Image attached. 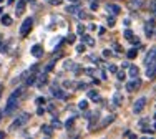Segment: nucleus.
<instances>
[{"label":"nucleus","instance_id":"15","mask_svg":"<svg viewBox=\"0 0 156 139\" xmlns=\"http://www.w3.org/2000/svg\"><path fill=\"white\" fill-rule=\"evenodd\" d=\"M42 131H43V133H45V134H47V136H50V134H51V129H50V127H48V126H47V124H43V127H42Z\"/></svg>","mask_w":156,"mask_h":139},{"label":"nucleus","instance_id":"17","mask_svg":"<svg viewBox=\"0 0 156 139\" xmlns=\"http://www.w3.org/2000/svg\"><path fill=\"white\" fill-rule=\"evenodd\" d=\"M136 56V50H129L128 52V58H135Z\"/></svg>","mask_w":156,"mask_h":139},{"label":"nucleus","instance_id":"13","mask_svg":"<svg viewBox=\"0 0 156 139\" xmlns=\"http://www.w3.org/2000/svg\"><path fill=\"white\" fill-rule=\"evenodd\" d=\"M138 71H140L138 66H131V68H129V75H131L133 78H135V76H138Z\"/></svg>","mask_w":156,"mask_h":139},{"label":"nucleus","instance_id":"3","mask_svg":"<svg viewBox=\"0 0 156 139\" xmlns=\"http://www.w3.org/2000/svg\"><path fill=\"white\" fill-rule=\"evenodd\" d=\"M144 106H146V98H140V100H136L135 106H133V111H135V113H141L144 109Z\"/></svg>","mask_w":156,"mask_h":139},{"label":"nucleus","instance_id":"19","mask_svg":"<svg viewBox=\"0 0 156 139\" xmlns=\"http://www.w3.org/2000/svg\"><path fill=\"white\" fill-rule=\"evenodd\" d=\"M108 25H110V27H113V25H115V18H113V17L108 18Z\"/></svg>","mask_w":156,"mask_h":139},{"label":"nucleus","instance_id":"14","mask_svg":"<svg viewBox=\"0 0 156 139\" xmlns=\"http://www.w3.org/2000/svg\"><path fill=\"white\" fill-rule=\"evenodd\" d=\"M88 96H90L93 101H98V93H96V91H90V93H88Z\"/></svg>","mask_w":156,"mask_h":139},{"label":"nucleus","instance_id":"5","mask_svg":"<svg viewBox=\"0 0 156 139\" xmlns=\"http://www.w3.org/2000/svg\"><path fill=\"white\" fill-rule=\"evenodd\" d=\"M146 76H148V78H153V76H156V60L153 61V63H150V65H148Z\"/></svg>","mask_w":156,"mask_h":139},{"label":"nucleus","instance_id":"7","mask_svg":"<svg viewBox=\"0 0 156 139\" xmlns=\"http://www.w3.org/2000/svg\"><path fill=\"white\" fill-rule=\"evenodd\" d=\"M32 55H33V56H42V55H43V46L33 45L32 46Z\"/></svg>","mask_w":156,"mask_h":139},{"label":"nucleus","instance_id":"8","mask_svg":"<svg viewBox=\"0 0 156 139\" xmlns=\"http://www.w3.org/2000/svg\"><path fill=\"white\" fill-rule=\"evenodd\" d=\"M144 32H146V36L153 35V22H150V23L144 25Z\"/></svg>","mask_w":156,"mask_h":139},{"label":"nucleus","instance_id":"23","mask_svg":"<svg viewBox=\"0 0 156 139\" xmlns=\"http://www.w3.org/2000/svg\"><path fill=\"white\" fill-rule=\"evenodd\" d=\"M43 113H45V109H43V108H38V113H37V114H43Z\"/></svg>","mask_w":156,"mask_h":139},{"label":"nucleus","instance_id":"2","mask_svg":"<svg viewBox=\"0 0 156 139\" xmlns=\"http://www.w3.org/2000/svg\"><path fill=\"white\" fill-rule=\"evenodd\" d=\"M32 27H33V20H32V18H25L23 23H22V27H20V35L22 36H27L28 33H30Z\"/></svg>","mask_w":156,"mask_h":139},{"label":"nucleus","instance_id":"22","mask_svg":"<svg viewBox=\"0 0 156 139\" xmlns=\"http://www.w3.org/2000/svg\"><path fill=\"white\" fill-rule=\"evenodd\" d=\"M118 78H120V80H123V78H125V73H123V71H121V73H118Z\"/></svg>","mask_w":156,"mask_h":139},{"label":"nucleus","instance_id":"21","mask_svg":"<svg viewBox=\"0 0 156 139\" xmlns=\"http://www.w3.org/2000/svg\"><path fill=\"white\" fill-rule=\"evenodd\" d=\"M72 124H73V119H68L66 121V127H72Z\"/></svg>","mask_w":156,"mask_h":139},{"label":"nucleus","instance_id":"27","mask_svg":"<svg viewBox=\"0 0 156 139\" xmlns=\"http://www.w3.org/2000/svg\"><path fill=\"white\" fill-rule=\"evenodd\" d=\"M72 2H76V0H72Z\"/></svg>","mask_w":156,"mask_h":139},{"label":"nucleus","instance_id":"4","mask_svg":"<svg viewBox=\"0 0 156 139\" xmlns=\"http://www.w3.org/2000/svg\"><path fill=\"white\" fill-rule=\"evenodd\" d=\"M154 60H156V46H154V48H151L150 52H148L146 58H144V63H146V65H150V63H153Z\"/></svg>","mask_w":156,"mask_h":139},{"label":"nucleus","instance_id":"11","mask_svg":"<svg viewBox=\"0 0 156 139\" xmlns=\"http://www.w3.org/2000/svg\"><path fill=\"white\" fill-rule=\"evenodd\" d=\"M23 8H25V3L22 2H18V5H17V15H22V13H23Z\"/></svg>","mask_w":156,"mask_h":139},{"label":"nucleus","instance_id":"1","mask_svg":"<svg viewBox=\"0 0 156 139\" xmlns=\"http://www.w3.org/2000/svg\"><path fill=\"white\" fill-rule=\"evenodd\" d=\"M22 91H23V88H18L17 91H13V93L10 94L9 101H7V106H5V114H12V113L15 111L17 103H18V96L22 94Z\"/></svg>","mask_w":156,"mask_h":139},{"label":"nucleus","instance_id":"16","mask_svg":"<svg viewBox=\"0 0 156 139\" xmlns=\"http://www.w3.org/2000/svg\"><path fill=\"white\" fill-rule=\"evenodd\" d=\"M113 119H115L113 116H108V118H106L105 121H103V126H106V124H108V123H111V121H113Z\"/></svg>","mask_w":156,"mask_h":139},{"label":"nucleus","instance_id":"18","mask_svg":"<svg viewBox=\"0 0 156 139\" xmlns=\"http://www.w3.org/2000/svg\"><path fill=\"white\" fill-rule=\"evenodd\" d=\"M87 106H88L87 101H81V103H80V109H87Z\"/></svg>","mask_w":156,"mask_h":139},{"label":"nucleus","instance_id":"6","mask_svg":"<svg viewBox=\"0 0 156 139\" xmlns=\"http://www.w3.org/2000/svg\"><path fill=\"white\" fill-rule=\"evenodd\" d=\"M27 118H28L27 114L20 116V118H18V119H15V121H13V124H12V127H13V129H17V127H20L22 124H23L25 121H27Z\"/></svg>","mask_w":156,"mask_h":139},{"label":"nucleus","instance_id":"24","mask_svg":"<svg viewBox=\"0 0 156 139\" xmlns=\"http://www.w3.org/2000/svg\"><path fill=\"white\" fill-rule=\"evenodd\" d=\"M153 10H156V0H153V7H151Z\"/></svg>","mask_w":156,"mask_h":139},{"label":"nucleus","instance_id":"12","mask_svg":"<svg viewBox=\"0 0 156 139\" xmlns=\"http://www.w3.org/2000/svg\"><path fill=\"white\" fill-rule=\"evenodd\" d=\"M2 23L5 25V27H9V25H12V18H10L9 15H3L2 17Z\"/></svg>","mask_w":156,"mask_h":139},{"label":"nucleus","instance_id":"26","mask_svg":"<svg viewBox=\"0 0 156 139\" xmlns=\"http://www.w3.org/2000/svg\"><path fill=\"white\" fill-rule=\"evenodd\" d=\"M0 121H2V114H0Z\"/></svg>","mask_w":156,"mask_h":139},{"label":"nucleus","instance_id":"20","mask_svg":"<svg viewBox=\"0 0 156 139\" xmlns=\"http://www.w3.org/2000/svg\"><path fill=\"white\" fill-rule=\"evenodd\" d=\"M115 103L120 104V94H115Z\"/></svg>","mask_w":156,"mask_h":139},{"label":"nucleus","instance_id":"10","mask_svg":"<svg viewBox=\"0 0 156 139\" xmlns=\"http://www.w3.org/2000/svg\"><path fill=\"white\" fill-rule=\"evenodd\" d=\"M140 88V81L136 80V81H131V83H128V91H135V90H138Z\"/></svg>","mask_w":156,"mask_h":139},{"label":"nucleus","instance_id":"25","mask_svg":"<svg viewBox=\"0 0 156 139\" xmlns=\"http://www.w3.org/2000/svg\"><path fill=\"white\" fill-rule=\"evenodd\" d=\"M2 90H3V86H2V85H0V96H2Z\"/></svg>","mask_w":156,"mask_h":139},{"label":"nucleus","instance_id":"9","mask_svg":"<svg viewBox=\"0 0 156 139\" xmlns=\"http://www.w3.org/2000/svg\"><path fill=\"white\" fill-rule=\"evenodd\" d=\"M108 12H111L113 15H118V13H120V7L115 5V3H111V5H108Z\"/></svg>","mask_w":156,"mask_h":139}]
</instances>
